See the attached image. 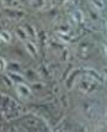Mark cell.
Masks as SVG:
<instances>
[{
  "mask_svg": "<svg viewBox=\"0 0 107 132\" xmlns=\"http://www.w3.org/2000/svg\"><path fill=\"white\" fill-rule=\"evenodd\" d=\"M87 78L84 79V80H80L79 83V89L81 90L83 93H92L95 92L96 89H97V80H95L94 78H91L89 75H86Z\"/></svg>",
  "mask_w": 107,
  "mask_h": 132,
  "instance_id": "cell-1",
  "label": "cell"
},
{
  "mask_svg": "<svg viewBox=\"0 0 107 132\" xmlns=\"http://www.w3.org/2000/svg\"><path fill=\"white\" fill-rule=\"evenodd\" d=\"M16 92L19 94V96L22 99H27L31 96V88L28 85H26L25 83H21V84H16Z\"/></svg>",
  "mask_w": 107,
  "mask_h": 132,
  "instance_id": "cell-2",
  "label": "cell"
},
{
  "mask_svg": "<svg viewBox=\"0 0 107 132\" xmlns=\"http://www.w3.org/2000/svg\"><path fill=\"white\" fill-rule=\"evenodd\" d=\"M25 47H26V51L32 56L33 58H38V50H37V47H36V45H34L32 41H26L25 42Z\"/></svg>",
  "mask_w": 107,
  "mask_h": 132,
  "instance_id": "cell-3",
  "label": "cell"
},
{
  "mask_svg": "<svg viewBox=\"0 0 107 132\" xmlns=\"http://www.w3.org/2000/svg\"><path fill=\"white\" fill-rule=\"evenodd\" d=\"M7 74L15 84H21V83H25V80H26V78L22 74H20L19 72H9Z\"/></svg>",
  "mask_w": 107,
  "mask_h": 132,
  "instance_id": "cell-4",
  "label": "cell"
},
{
  "mask_svg": "<svg viewBox=\"0 0 107 132\" xmlns=\"http://www.w3.org/2000/svg\"><path fill=\"white\" fill-rule=\"evenodd\" d=\"M79 74V70H74V72H72V74L69 75V78L67 79V81H65V86H67L68 90H70L72 88H73L74 85V80H75V77Z\"/></svg>",
  "mask_w": 107,
  "mask_h": 132,
  "instance_id": "cell-5",
  "label": "cell"
},
{
  "mask_svg": "<svg viewBox=\"0 0 107 132\" xmlns=\"http://www.w3.org/2000/svg\"><path fill=\"white\" fill-rule=\"evenodd\" d=\"M72 19H73L74 22L80 23L84 21V15H83V12L80 11V10H75V11L72 14Z\"/></svg>",
  "mask_w": 107,
  "mask_h": 132,
  "instance_id": "cell-6",
  "label": "cell"
},
{
  "mask_svg": "<svg viewBox=\"0 0 107 132\" xmlns=\"http://www.w3.org/2000/svg\"><path fill=\"white\" fill-rule=\"evenodd\" d=\"M0 38H1V42H4V43H10V41H11V34L9 32V31H6V30H3L1 32H0Z\"/></svg>",
  "mask_w": 107,
  "mask_h": 132,
  "instance_id": "cell-7",
  "label": "cell"
},
{
  "mask_svg": "<svg viewBox=\"0 0 107 132\" xmlns=\"http://www.w3.org/2000/svg\"><path fill=\"white\" fill-rule=\"evenodd\" d=\"M23 27L26 29V31H27V34H28V36H30V37H32V38H34V40L38 37V35H37V32H36V30H34V27L32 26V25L26 23Z\"/></svg>",
  "mask_w": 107,
  "mask_h": 132,
  "instance_id": "cell-8",
  "label": "cell"
},
{
  "mask_svg": "<svg viewBox=\"0 0 107 132\" xmlns=\"http://www.w3.org/2000/svg\"><path fill=\"white\" fill-rule=\"evenodd\" d=\"M16 35H17V37H19L20 40H23V41H26L27 40V37H28V34H27V31H26L25 27H17L16 29Z\"/></svg>",
  "mask_w": 107,
  "mask_h": 132,
  "instance_id": "cell-9",
  "label": "cell"
},
{
  "mask_svg": "<svg viewBox=\"0 0 107 132\" xmlns=\"http://www.w3.org/2000/svg\"><path fill=\"white\" fill-rule=\"evenodd\" d=\"M58 37L63 43H70L72 42V38H70L69 34H58Z\"/></svg>",
  "mask_w": 107,
  "mask_h": 132,
  "instance_id": "cell-10",
  "label": "cell"
},
{
  "mask_svg": "<svg viewBox=\"0 0 107 132\" xmlns=\"http://www.w3.org/2000/svg\"><path fill=\"white\" fill-rule=\"evenodd\" d=\"M90 3L95 6L97 10H102V9L105 7V4H103L102 0H90Z\"/></svg>",
  "mask_w": 107,
  "mask_h": 132,
  "instance_id": "cell-11",
  "label": "cell"
},
{
  "mask_svg": "<svg viewBox=\"0 0 107 132\" xmlns=\"http://www.w3.org/2000/svg\"><path fill=\"white\" fill-rule=\"evenodd\" d=\"M85 74L89 75V77H91V78H94V79H95V80H97V81L100 80V75L97 74L94 69H87V70L85 72Z\"/></svg>",
  "mask_w": 107,
  "mask_h": 132,
  "instance_id": "cell-12",
  "label": "cell"
},
{
  "mask_svg": "<svg viewBox=\"0 0 107 132\" xmlns=\"http://www.w3.org/2000/svg\"><path fill=\"white\" fill-rule=\"evenodd\" d=\"M3 79H4V83H5L7 86H12L14 84H15V83L12 81L11 78L9 77V74H4V75H3Z\"/></svg>",
  "mask_w": 107,
  "mask_h": 132,
  "instance_id": "cell-13",
  "label": "cell"
},
{
  "mask_svg": "<svg viewBox=\"0 0 107 132\" xmlns=\"http://www.w3.org/2000/svg\"><path fill=\"white\" fill-rule=\"evenodd\" d=\"M0 68H1V72H6V69H7V62L4 57L0 58Z\"/></svg>",
  "mask_w": 107,
  "mask_h": 132,
  "instance_id": "cell-14",
  "label": "cell"
},
{
  "mask_svg": "<svg viewBox=\"0 0 107 132\" xmlns=\"http://www.w3.org/2000/svg\"><path fill=\"white\" fill-rule=\"evenodd\" d=\"M62 61L63 62H67L68 61V57H69V50H68V48H64V50H63V52H62Z\"/></svg>",
  "mask_w": 107,
  "mask_h": 132,
  "instance_id": "cell-15",
  "label": "cell"
},
{
  "mask_svg": "<svg viewBox=\"0 0 107 132\" xmlns=\"http://www.w3.org/2000/svg\"><path fill=\"white\" fill-rule=\"evenodd\" d=\"M60 100H62V103H63V106H64V108H67V106H68V98H67V95H63L62 98H60Z\"/></svg>",
  "mask_w": 107,
  "mask_h": 132,
  "instance_id": "cell-16",
  "label": "cell"
},
{
  "mask_svg": "<svg viewBox=\"0 0 107 132\" xmlns=\"http://www.w3.org/2000/svg\"><path fill=\"white\" fill-rule=\"evenodd\" d=\"M34 3L38 4V5H43L44 4V0H34Z\"/></svg>",
  "mask_w": 107,
  "mask_h": 132,
  "instance_id": "cell-17",
  "label": "cell"
},
{
  "mask_svg": "<svg viewBox=\"0 0 107 132\" xmlns=\"http://www.w3.org/2000/svg\"><path fill=\"white\" fill-rule=\"evenodd\" d=\"M105 75H106V78H107V69H105Z\"/></svg>",
  "mask_w": 107,
  "mask_h": 132,
  "instance_id": "cell-18",
  "label": "cell"
}]
</instances>
